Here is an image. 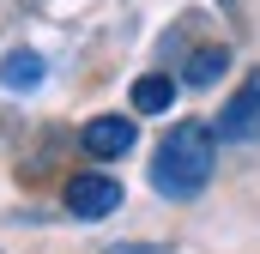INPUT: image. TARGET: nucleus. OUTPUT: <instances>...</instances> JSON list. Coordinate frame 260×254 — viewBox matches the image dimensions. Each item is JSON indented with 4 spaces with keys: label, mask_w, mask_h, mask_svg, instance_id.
<instances>
[{
    "label": "nucleus",
    "mask_w": 260,
    "mask_h": 254,
    "mask_svg": "<svg viewBox=\"0 0 260 254\" xmlns=\"http://www.w3.org/2000/svg\"><path fill=\"white\" fill-rule=\"evenodd\" d=\"M170 103H176V79H170V73L133 79V115H164Z\"/></svg>",
    "instance_id": "nucleus-6"
},
{
    "label": "nucleus",
    "mask_w": 260,
    "mask_h": 254,
    "mask_svg": "<svg viewBox=\"0 0 260 254\" xmlns=\"http://www.w3.org/2000/svg\"><path fill=\"white\" fill-rule=\"evenodd\" d=\"M218 139H224V145H254L260 139V73H248V79L230 91V103H224V115H218Z\"/></svg>",
    "instance_id": "nucleus-3"
},
{
    "label": "nucleus",
    "mask_w": 260,
    "mask_h": 254,
    "mask_svg": "<svg viewBox=\"0 0 260 254\" xmlns=\"http://www.w3.org/2000/svg\"><path fill=\"white\" fill-rule=\"evenodd\" d=\"M182 73H188V85H200V91H206V85H218V79L230 73V49H224V43H206V49H194V55H188V67H182Z\"/></svg>",
    "instance_id": "nucleus-7"
},
{
    "label": "nucleus",
    "mask_w": 260,
    "mask_h": 254,
    "mask_svg": "<svg viewBox=\"0 0 260 254\" xmlns=\"http://www.w3.org/2000/svg\"><path fill=\"white\" fill-rule=\"evenodd\" d=\"M61 206H67V218H85V224L115 218V212H121V182L103 176V170H79L61 188Z\"/></svg>",
    "instance_id": "nucleus-2"
},
{
    "label": "nucleus",
    "mask_w": 260,
    "mask_h": 254,
    "mask_svg": "<svg viewBox=\"0 0 260 254\" xmlns=\"http://www.w3.org/2000/svg\"><path fill=\"white\" fill-rule=\"evenodd\" d=\"M218 145H224L218 127H206V121L170 127L151 151V188L164 200H200L218 176Z\"/></svg>",
    "instance_id": "nucleus-1"
},
{
    "label": "nucleus",
    "mask_w": 260,
    "mask_h": 254,
    "mask_svg": "<svg viewBox=\"0 0 260 254\" xmlns=\"http://www.w3.org/2000/svg\"><path fill=\"white\" fill-rule=\"evenodd\" d=\"M133 139H139V121H133V115H91V121H85V133H79L85 157H97V164L127 157Z\"/></svg>",
    "instance_id": "nucleus-4"
},
{
    "label": "nucleus",
    "mask_w": 260,
    "mask_h": 254,
    "mask_svg": "<svg viewBox=\"0 0 260 254\" xmlns=\"http://www.w3.org/2000/svg\"><path fill=\"white\" fill-rule=\"evenodd\" d=\"M103 254H176L170 242H115V248H103Z\"/></svg>",
    "instance_id": "nucleus-8"
},
{
    "label": "nucleus",
    "mask_w": 260,
    "mask_h": 254,
    "mask_svg": "<svg viewBox=\"0 0 260 254\" xmlns=\"http://www.w3.org/2000/svg\"><path fill=\"white\" fill-rule=\"evenodd\" d=\"M43 79H49V61H43L37 49H6V55H0V91L24 97V91H37Z\"/></svg>",
    "instance_id": "nucleus-5"
},
{
    "label": "nucleus",
    "mask_w": 260,
    "mask_h": 254,
    "mask_svg": "<svg viewBox=\"0 0 260 254\" xmlns=\"http://www.w3.org/2000/svg\"><path fill=\"white\" fill-rule=\"evenodd\" d=\"M218 6H236V0H218Z\"/></svg>",
    "instance_id": "nucleus-9"
}]
</instances>
